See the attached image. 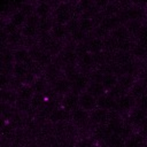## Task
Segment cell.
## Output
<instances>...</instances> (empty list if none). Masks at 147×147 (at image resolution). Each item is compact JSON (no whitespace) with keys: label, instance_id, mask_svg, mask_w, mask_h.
<instances>
[{"label":"cell","instance_id":"26","mask_svg":"<svg viewBox=\"0 0 147 147\" xmlns=\"http://www.w3.org/2000/svg\"><path fill=\"white\" fill-rule=\"evenodd\" d=\"M132 54V56L134 59H138V60H145L147 59V47L139 44V42H134L133 46H132V49L130 52Z\"/></svg>","mask_w":147,"mask_h":147},{"label":"cell","instance_id":"5","mask_svg":"<svg viewBox=\"0 0 147 147\" xmlns=\"http://www.w3.org/2000/svg\"><path fill=\"white\" fill-rule=\"evenodd\" d=\"M59 57H60V63L63 64L64 67H69V65H77V55L75 52V47L74 48H62L61 52L59 53Z\"/></svg>","mask_w":147,"mask_h":147},{"label":"cell","instance_id":"2","mask_svg":"<svg viewBox=\"0 0 147 147\" xmlns=\"http://www.w3.org/2000/svg\"><path fill=\"white\" fill-rule=\"evenodd\" d=\"M134 107H136V99L129 93H125L116 99L115 110H117L119 114H124V113L129 114Z\"/></svg>","mask_w":147,"mask_h":147},{"label":"cell","instance_id":"6","mask_svg":"<svg viewBox=\"0 0 147 147\" xmlns=\"http://www.w3.org/2000/svg\"><path fill=\"white\" fill-rule=\"evenodd\" d=\"M90 82H91L90 76L86 72H80L77 76V78L71 82V91H75L77 93L84 92L86 91V87L90 84Z\"/></svg>","mask_w":147,"mask_h":147},{"label":"cell","instance_id":"30","mask_svg":"<svg viewBox=\"0 0 147 147\" xmlns=\"http://www.w3.org/2000/svg\"><path fill=\"white\" fill-rule=\"evenodd\" d=\"M53 18L49 16V17H45V18H40L39 20V23H38V31H39V34L41 33H47L49 32L52 25H53Z\"/></svg>","mask_w":147,"mask_h":147},{"label":"cell","instance_id":"12","mask_svg":"<svg viewBox=\"0 0 147 147\" xmlns=\"http://www.w3.org/2000/svg\"><path fill=\"white\" fill-rule=\"evenodd\" d=\"M147 117V111L138 108L137 106L129 113V121L127 123H130L131 125H134V126H139L140 123Z\"/></svg>","mask_w":147,"mask_h":147},{"label":"cell","instance_id":"32","mask_svg":"<svg viewBox=\"0 0 147 147\" xmlns=\"http://www.w3.org/2000/svg\"><path fill=\"white\" fill-rule=\"evenodd\" d=\"M28 72H30L29 71V69L26 68V65L25 64H23V63H14V65H13V74H14V76L16 77V78H18V79H21V78H23Z\"/></svg>","mask_w":147,"mask_h":147},{"label":"cell","instance_id":"24","mask_svg":"<svg viewBox=\"0 0 147 147\" xmlns=\"http://www.w3.org/2000/svg\"><path fill=\"white\" fill-rule=\"evenodd\" d=\"M33 93H39V94H45V92L47 91V80L45 79V77H37L32 84L30 85Z\"/></svg>","mask_w":147,"mask_h":147},{"label":"cell","instance_id":"15","mask_svg":"<svg viewBox=\"0 0 147 147\" xmlns=\"http://www.w3.org/2000/svg\"><path fill=\"white\" fill-rule=\"evenodd\" d=\"M52 11H53V7L48 1H39L34 6V10H33V13L37 16H39V18L49 17L52 15Z\"/></svg>","mask_w":147,"mask_h":147},{"label":"cell","instance_id":"23","mask_svg":"<svg viewBox=\"0 0 147 147\" xmlns=\"http://www.w3.org/2000/svg\"><path fill=\"white\" fill-rule=\"evenodd\" d=\"M110 36L116 40V41H122V40H126L131 38V34L129 33L127 29L125 28L124 24L118 25L117 28H115L114 30L110 31Z\"/></svg>","mask_w":147,"mask_h":147},{"label":"cell","instance_id":"19","mask_svg":"<svg viewBox=\"0 0 147 147\" xmlns=\"http://www.w3.org/2000/svg\"><path fill=\"white\" fill-rule=\"evenodd\" d=\"M137 78L136 75H130V74H123L118 76V80H117V85H119L125 92L129 93L130 88L133 86V84L136 83Z\"/></svg>","mask_w":147,"mask_h":147},{"label":"cell","instance_id":"16","mask_svg":"<svg viewBox=\"0 0 147 147\" xmlns=\"http://www.w3.org/2000/svg\"><path fill=\"white\" fill-rule=\"evenodd\" d=\"M124 147H146V139L140 133H132L124 140Z\"/></svg>","mask_w":147,"mask_h":147},{"label":"cell","instance_id":"33","mask_svg":"<svg viewBox=\"0 0 147 147\" xmlns=\"http://www.w3.org/2000/svg\"><path fill=\"white\" fill-rule=\"evenodd\" d=\"M23 39H24V37L22 36L21 30L16 31L11 34H8V44H10V45H18Z\"/></svg>","mask_w":147,"mask_h":147},{"label":"cell","instance_id":"40","mask_svg":"<svg viewBox=\"0 0 147 147\" xmlns=\"http://www.w3.org/2000/svg\"><path fill=\"white\" fill-rule=\"evenodd\" d=\"M138 71H139V74H140V79H142V80L147 82V64L142 65V67H141V69H140V70H138Z\"/></svg>","mask_w":147,"mask_h":147},{"label":"cell","instance_id":"7","mask_svg":"<svg viewBox=\"0 0 147 147\" xmlns=\"http://www.w3.org/2000/svg\"><path fill=\"white\" fill-rule=\"evenodd\" d=\"M115 106H116V99L114 96H111L108 92H106L101 96L96 98V107L98 108L109 111V110H114Z\"/></svg>","mask_w":147,"mask_h":147},{"label":"cell","instance_id":"27","mask_svg":"<svg viewBox=\"0 0 147 147\" xmlns=\"http://www.w3.org/2000/svg\"><path fill=\"white\" fill-rule=\"evenodd\" d=\"M33 94L34 93H33V91H32L30 85H21L20 87H17V92H16L17 99L30 101L31 98L33 96Z\"/></svg>","mask_w":147,"mask_h":147},{"label":"cell","instance_id":"14","mask_svg":"<svg viewBox=\"0 0 147 147\" xmlns=\"http://www.w3.org/2000/svg\"><path fill=\"white\" fill-rule=\"evenodd\" d=\"M146 93H147V82H145L142 79H137L136 83L133 84V86L129 91V94L132 95L136 100H138Z\"/></svg>","mask_w":147,"mask_h":147},{"label":"cell","instance_id":"41","mask_svg":"<svg viewBox=\"0 0 147 147\" xmlns=\"http://www.w3.org/2000/svg\"><path fill=\"white\" fill-rule=\"evenodd\" d=\"M75 147H95V146H93L91 142H88L87 140H80V141H78L76 145H75Z\"/></svg>","mask_w":147,"mask_h":147},{"label":"cell","instance_id":"18","mask_svg":"<svg viewBox=\"0 0 147 147\" xmlns=\"http://www.w3.org/2000/svg\"><path fill=\"white\" fill-rule=\"evenodd\" d=\"M95 26L96 24L92 17H83V16L78 17V29L85 32L86 34H90L91 32H93Z\"/></svg>","mask_w":147,"mask_h":147},{"label":"cell","instance_id":"13","mask_svg":"<svg viewBox=\"0 0 147 147\" xmlns=\"http://www.w3.org/2000/svg\"><path fill=\"white\" fill-rule=\"evenodd\" d=\"M47 118L52 123H61V122L70 118V113L67 111L65 109H63L62 107H56L51 111V114L48 115Z\"/></svg>","mask_w":147,"mask_h":147},{"label":"cell","instance_id":"17","mask_svg":"<svg viewBox=\"0 0 147 147\" xmlns=\"http://www.w3.org/2000/svg\"><path fill=\"white\" fill-rule=\"evenodd\" d=\"M85 44H86L88 52L92 54H96L103 51V39L98 38L95 36L90 37L87 40H85Z\"/></svg>","mask_w":147,"mask_h":147},{"label":"cell","instance_id":"20","mask_svg":"<svg viewBox=\"0 0 147 147\" xmlns=\"http://www.w3.org/2000/svg\"><path fill=\"white\" fill-rule=\"evenodd\" d=\"M94 65H95L94 57H93V54L90 53V52L77 59V67H78L79 69H83V70H91Z\"/></svg>","mask_w":147,"mask_h":147},{"label":"cell","instance_id":"21","mask_svg":"<svg viewBox=\"0 0 147 147\" xmlns=\"http://www.w3.org/2000/svg\"><path fill=\"white\" fill-rule=\"evenodd\" d=\"M14 53V61L16 63H23V64H28L32 61L31 56H30V53H29V49L26 48H17L16 51L13 52Z\"/></svg>","mask_w":147,"mask_h":147},{"label":"cell","instance_id":"37","mask_svg":"<svg viewBox=\"0 0 147 147\" xmlns=\"http://www.w3.org/2000/svg\"><path fill=\"white\" fill-rule=\"evenodd\" d=\"M10 83V79H9V76L8 75H5V74H0V90L2 88H6Z\"/></svg>","mask_w":147,"mask_h":147},{"label":"cell","instance_id":"31","mask_svg":"<svg viewBox=\"0 0 147 147\" xmlns=\"http://www.w3.org/2000/svg\"><path fill=\"white\" fill-rule=\"evenodd\" d=\"M46 101V98H45V94H39V93H34L33 96L31 98L30 100V107L33 109V110H38Z\"/></svg>","mask_w":147,"mask_h":147},{"label":"cell","instance_id":"34","mask_svg":"<svg viewBox=\"0 0 147 147\" xmlns=\"http://www.w3.org/2000/svg\"><path fill=\"white\" fill-rule=\"evenodd\" d=\"M18 10H20L21 13H23L25 16H29V15H31V14L33 13V10H34V6L31 5V3L24 2V3H22V5L18 7Z\"/></svg>","mask_w":147,"mask_h":147},{"label":"cell","instance_id":"28","mask_svg":"<svg viewBox=\"0 0 147 147\" xmlns=\"http://www.w3.org/2000/svg\"><path fill=\"white\" fill-rule=\"evenodd\" d=\"M21 33L24 38L29 39V38H36L37 36H39V31H38V26L36 25H29V24H24L21 28Z\"/></svg>","mask_w":147,"mask_h":147},{"label":"cell","instance_id":"36","mask_svg":"<svg viewBox=\"0 0 147 147\" xmlns=\"http://www.w3.org/2000/svg\"><path fill=\"white\" fill-rule=\"evenodd\" d=\"M3 31H5L7 34H11V33H14V32L18 31V28H17V26H15L13 23L7 22V23H5V25H3Z\"/></svg>","mask_w":147,"mask_h":147},{"label":"cell","instance_id":"39","mask_svg":"<svg viewBox=\"0 0 147 147\" xmlns=\"http://www.w3.org/2000/svg\"><path fill=\"white\" fill-rule=\"evenodd\" d=\"M8 44V34L3 31V29H0V45H6Z\"/></svg>","mask_w":147,"mask_h":147},{"label":"cell","instance_id":"3","mask_svg":"<svg viewBox=\"0 0 147 147\" xmlns=\"http://www.w3.org/2000/svg\"><path fill=\"white\" fill-rule=\"evenodd\" d=\"M78 94L79 93H77L75 91H70V92L65 93L62 96V100H61V103H60L61 107L63 109H65L67 111H69V113L77 109L79 107V105H78Z\"/></svg>","mask_w":147,"mask_h":147},{"label":"cell","instance_id":"42","mask_svg":"<svg viewBox=\"0 0 147 147\" xmlns=\"http://www.w3.org/2000/svg\"><path fill=\"white\" fill-rule=\"evenodd\" d=\"M139 127H140V130H141V132H142V133H147V117H146V118L140 123Z\"/></svg>","mask_w":147,"mask_h":147},{"label":"cell","instance_id":"38","mask_svg":"<svg viewBox=\"0 0 147 147\" xmlns=\"http://www.w3.org/2000/svg\"><path fill=\"white\" fill-rule=\"evenodd\" d=\"M110 2V0H94V6L101 11L106 8V6Z\"/></svg>","mask_w":147,"mask_h":147},{"label":"cell","instance_id":"29","mask_svg":"<svg viewBox=\"0 0 147 147\" xmlns=\"http://www.w3.org/2000/svg\"><path fill=\"white\" fill-rule=\"evenodd\" d=\"M25 21H26V16H25L23 13H21L20 10L13 13V14L10 15V20H9V22L13 23V24H14L15 26H17L18 29L22 28V26L25 24Z\"/></svg>","mask_w":147,"mask_h":147},{"label":"cell","instance_id":"10","mask_svg":"<svg viewBox=\"0 0 147 147\" xmlns=\"http://www.w3.org/2000/svg\"><path fill=\"white\" fill-rule=\"evenodd\" d=\"M49 34L57 41H62L64 40L68 36L69 32L67 30V26L64 24H59V23H53L51 30H49Z\"/></svg>","mask_w":147,"mask_h":147},{"label":"cell","instance_id":"43","mask_svg":"<svg viewBox=\"0 0 147 147\" xmlns=\"http://www.w3.org/2000/svg\"><path fill=\"white\" fill-rule=\"evenodd\" d=\"M10 147H21V146H20L18 144H13V145H11Z\"/></svg>","mask_w":147,"mask_h":147},{"label":"cell","instance_id":"44","mask_svg":"<svg viewBox=\"0 0 147 147\" xmlns=\"http://www.w3.org/2000/svg\"><path fill=\"white\" fill-rule=\"evenodd\" d=\"M113 147H124V145H117V146H113Z\"/></svg>","mask_w":147,"mask_h":147},{"label":"cell","instance_id":"22","mask_svg":"<svg viewBox=\"0 0 147 147\" xmlns=\"http://www.w3.org/2000/svg\"><path fill=\"white\" fill-rule=\"evenodd\" d=\"M117 80H118V76L115 75L114 72H109V74H103L102 75L100 83L102 84V86L105 87V90L108 92L114 86L117 85Z\"/></svg>","mask_w":147,"mask_h":147},{"label":"cell","instance_id":"45","mask_svg":"<svg viewBox=\"0 0 147 147\" xmlns=\"http://www.w3.org/2000/svg\"><path fill=\"white\" fill-rule=\"evenodd\" d=\"M146 147H147V140H146Z\"/></svg>","mask_w":147,"mask_h":147},{"label":"cell","instance_id":"25","mask_svg":"<svg viewBox=\"0 0 147 147\" xmlns=\"http://www.w3.org/2000/svg\"><path fill=\"white\" fill-rule=\"evenodd\" d=\"M86 92H88L90 94H92L93 96L95 98H99L101 96L102 94H105L107 91L105 90V87L102 86L101 83H98V82H90V84L87 85L86 87Z\"/></svg>","mask_w":147,"mask_h":147},{"label":"cell","instance_id":"4","mask_svg":"<svg viewBox=\"0 0 147 147\" xmlns=\"http://www.w3.org/2000/svg\"><path fill=\"white\" fill-rule=\"evenodd\" d=\"M78 105H79V108L91 113L93 109L96 108V98L86 91L80 92L78 94Z\"/></svg>","mask_w":147,"mask_h":147},{"label":"cell","instance_id":"8","mask_svg":"<svg viewBox=\"0 0 147 147\" xmlns=\"http://www.w3.org/2000/svg\"><path fill=\"white\" fill-rule=\"evenodd\" d=\"M70 119L78 126H83L85 125L88 121H90V113L82 109V108H77L74 111L70 113Z\"/></svg>","mask_w":147,"mask_h":147},{"label":"cell","instance_id":"9","mask_svg":"<svg viewBox=\"0 0 147 147\" xmlns=\"http://www.w3.org/2000/svg\"><path fill=\"white\" fill-rule=\"evenodd\" d=\"M52 90L56 93V94H61L64 95L65 93L71 91V83L65 78V77H60L59 79H56L55 82L52 83Z\"/></svg>","mask_w":147,"mask_h":147},{"label":"cell","instance_id":"35","mask_svg":"<svg viewBox=\"0 0 147 147\" xmlns=\"http://www.w3.org/2000/svg\"><path fill=\"white\" fill-rule=\"evenodd\" d=\"M136 106L145 111H147V93L145 95H142L141 98H139L138 100H136Z\"/></svg>","mask_w":147,"mask_h":147},{"label":"cell","instance_id":"11","mask_svg":"<svg viewBox=\"0 0 147 147\" xmlns=\"http://www.w3.org/2000/svg\"><path fill=\"white\" fill-rule=\"evenodd\" d=\"M90 121L95 125H102L108 122V111L101 108H95L90 113Z\"/></svg>","mask_w":147,"mask_h":147},{"label":"cell","instance_id":"1","mask_svg":"<svg viewBox=\"0 0 147 147\" xmlns=\"http://www.w3.org/2000/svg\"><path fill=\"white\" fill-rule=\"evenodd\" d=\"M74 5L69 1H61L60 3H57L51 15V17L53 18V22L65 25L71 18L77 17L75 14Z\"/></svg>","mask_w":147,"mask_h":147}]
</instances>
